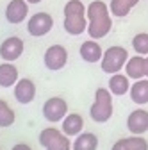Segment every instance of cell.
Instances as JSON below:
<instances>
[{
	"label": "cell",
	"instance_id": "cell-6",
	"mask_svg": "<svg viewBox=\"0 0 148 150\" xmlns=\"http://www.w3.org/2000/svg\"><path fill=\"white\" fill-rule=\"evenodd\" d=\"M23 54V41L18 36H11L7 40H4V43L0 45V57L4 61H16L20 55Z\"/></svg>",
	"mask_w": 148,
	"mask_h": 150
},
{
	"label": "cell",
	"instance_id": "cell-18",
	"mask_svg": "<svg viewBox=\"0 0 148 150\" xmlns=\"http://www.w3.org/2000/svg\"><path fill=\"white\" fill-rule=\"evenodd\" d=\"M98 148V138L93 132H80L75 136V141L71 145V150H97Z\"/></svg>",
	"mask_w": 148,
	"mask_h": 150
},
{
	"label": "cell",
	"instance_id": "cell-12",
	"mask_svg": "<svg viewBox=\"0 0 148 150\" xmlns=\"http://www.w3.org/2000/svg\"><path fill=\"white\" fill-rule=\"evenodd\" d=\"M84 129V120L79 112H71V115H66L63 118V132L66 136H79Z\"/></svg>",
	"mask_w": 148,
	"mask_h": 150
},
{
	"label": "cell",
	"instance_id": "cell-21",
	"mask_svg": "<svg viewBox=\"0 0 148 150\" xmlns=\"http://www.w3.org/2000/svg\"><path fill=\"white\" fill-rule=\"evenodd\" d=\"M14 120H16V115L11 109V105L0 98V127H11Z\"/></svg>",
	"mask_w": 148,
	"mask_h": 150
},
{
	"label": "cell",
	"instance_id": "cell-9",
	"mask_svg": "<svg viewBox=\"0 0 148 150\" xmlns=\"http://www.w3.org/2000/svg\"><path fill=\"white\" fill-rule=\"evenodd\" d=\"M111 29H113V20H111V14L95 18V20H89V23H87V34H89L91 40H100V38L107 36Z\"/></svg>",
	"mask_w": 148,
	"mask_h": 150
},
{
	"label": "cell",
	"instance_id": "cell-2",
	"mask_svg": "<svg viewBox=\"0 0 148 150\" xmlns=\"http://www.w3.org/2000/svg\"><path fill=\"white\" fill-rule=\"evenodd\" d=\"M127 61H128V52H127V48H123V47H109L104 52L102 61H100L102 71H105L109 75L118 73V71H121L125 68Z\"/></svg>",
	"mask_w": 148,
	"mask_h": 150
},
{
	"label": "cell",
	"instance_id": "cell-24",
	"mask_svg": "<svg viewBox=\"0 0 148 150\" xmlns=\"http://www.w3.org/2000/svg\"><path fill=\"white\" fill-rule=\"evenodd\" d=\"M47 150H71L70 136H66L64 132H61L57 138H55V139L47 146Z\"/></svg>",
	"mask_w": 148,
	"mask_h": 150
},
{
	"label": "cell",
	"instance_id": "cell-23",
	"mask_svg": "<svg viewBox=\"0 0 148 150\" xmlns=\"http://www.w3.org/2000/svg\"><path fill=\"white\" fill-rule=\"evenodd\" d=\"M86 6L80 0H70L64 6V16H79V14H86Z\"/></svg>",
	"mask_w": 148,
	"mask_h": 150
},
{
	"label": "cell",
	"instance_id": "cell-8",
	"mask_svg": "<svg viewBox=\"0 0 148 150\" xmlns=\"http://www.w3.org/2000/svg\"><path fill=\"white\" fill-rule=\"evenodd\" d=\"M127 129L130 130V134L143 136L148 130V111H144V109L132 111L127 118Z\"/></svg>",
	"mask_w": 148,
	"mask_h": 150
},
{
	"label": "cell",
	"instance_id": "cell-15",
	"mask_svg": "<svg viewBox=\"0 0 148 150\" xmlns=\"http://www.w3.org/2000/svg\"><path fill=\"white\" fill-rule=\"evenodd\" d=\"M109 91L113 93V95L116 97H121L125 95V93L130 91V82H128V75L125 73H113L111 75V79H109Z\"/></svg>",
	"mask_w": 148,
	"mask_h": 150
},
{
	"label": "cell",
	"instance_id": "cell-7",
	"mask_svg": "<svg viewBox=\"0 0 148 150\" xmlns=\"http://www.w3.org/2000/svg\"><path fill=\"white\" fill-rule=\"evenodd\" d=\"M29 14V2L27 0H11L6 7V18L9 23H22Z\"/></svg>",
	"mask_w": 148,
	"mask_h": 150
},
{
	"label": "cell",
	"instance_id": "cell-5",
	"mask_svg": "<svg viewBox=\"0 0 148 150\" xmlns=\"http://www.w3.org/2000/svg\"><path fill=\"white\" fill-rule=\"evenodd\" d=\"M54 27V18L48 13H36L29 18L27 23V30L30 36L34 38H41L45 34H48Z\"/></svg>",
	"mask_w": 148,
	"mask_h": 150
},
{
	"label": "cell",
	"instance_id": "cell-17",
	"mask_svg": "<svg viewBox=\"0 0 148 150\" xmlns=\"http://www.w3.org/2000/svg\"><path fill=\"white\" fill-rule=\"evenodd\" d=\"M16 82H18V68L9 61L0 64V88H11Z\"/></svg>",
	"mask_w": 148,
	"mask_h": 150
},
{
	"label": "cell",
	"instance_id": "cell-13",
	"mask_svg": "<svg viewBox=\"0 0 148 150\" xmlns=\"http://www.w3.org/2000/svg\"><path fill=\"white\" fill-rule=\"evenodd\" d=\"M64 30L71 36H79L87 30V16L79 14V16H64Z\"/></svg>",
	"mask_w": 148,
	"mask_h": 150
},
{
	"label": "cell",
	"instance_id": "cell-10",
	"mask_svg": "<svg viewBox=\"0 0 148 150\" xmlns=\"http://www.w3.org/2000/svg\"><path fill=\"white\" fill-rule=\"evenodd\" d=\"M34 97H36L34 82L30 79H18V82L14 84V98L20 104L27 105L34 100Z\"/></svg>",
	"mask_w": 148,
	"mask_h": 150
},
{
	"label": "cell",
	"instance_id": "cell-26",
	"mask_svg": "<svg viewBox=\"0 0 148 150\" xmlns=\"http://www.w3.org/2000/svg\"><path fill=\"white\" fill-rule=\"evenodd\" d=\"M127 145L130 150H148V141L139 134H132L130 138H127Z\"/></svg>",
	"mask_w": 148,
	"mask_h": 150
},
{
	"label": "cell",
	"instance_id": "cell-30",
	"mask_svg": "<svg viewBox=\"0 0 148 150\" xmlns=\"http://www.w3.org/2000/svg\"><path fill=\"white\" fill-rule=\"evenodd\" d=\"M27 2H29V4H39L41 0H27Z\"/></svg>",
	"mask_w": 148,
	"mask_h": 150
},
{
	"label": "cell",
	"instance_id": "cell-3",
	"mask_svg": "<svg viewBox=\"0 0 148 150\" xmlns=\"http://www.w3.org/2000/svg\"><path fill=\"white\" fill-rule=\"evenodd\" d=\"M43 63L50 71H59L68 63V50L63 45H52L43 55Z\"/></svg>",
	"mask_w": 148,
	"mask_h": 150
},
{
	"label": "cell",
	"instance_id": "cell-25",
	"mask_svg": "<svg viewBox=\"0 0 148 150\" xmlns=\"http://www.w3.org/2000/svg\"><path fill=\"white\" fill-rule=\"evenodd\" d=\"M61 134V130H57V129H54V127H48V129H43L41 132H39V145L41 146H48L55 138H57Z\"/></svg>",
	"mask_w": 148,
	"mask_h": 150
},
{
	"label": "cell",
	"instance_id": "cell-4",
	"mask_svg": "<svg viewBox=\"0 0 148 150\" xmlns=\"http://www.w3.org/2000/svg\"><path fill=\"white\" fill-rule=\"evenodd\" d=\"M68 115V104L61 97H52L43 104V116L50 123H57Z\"/></svg>",
	"mask_w": 148,
	"mask_h": 150
},
{
	"label": "cell",
	"instance_id": "cell-14",
	"mask_svg": "<svg viewBox=\"0 0 148 150\" xmlns=\"http://www.w3.org/2000/svg\"><path fill=\"white\" fill-rule=\"evenodd\" d=\"M125 71L128 75V79H134V81H139V79L146 77V73H144V57L141 54L134 55V57H128V61L125 64Z\"/></svg>",
	"mask_w": 148,
	"mask_h": 150
},
{
	"label": "cell",
	"instance_id": "cell-28",
	"mask_svg": "<svg viewBox=\"0 0 148 150\" xmlns=\"http://www.w3.org/2000/svg\"><path fill=\"white\" fill-rule=\"evenodd\" d=\"M11 150H32V148H30L27 143H16V145H14Z\"/></svg>",
	"mask_w": 148,
	"mask_h": 150
},
{
	"label": "cell",
	"instance_id": "cell-20",
	"mask_svg": "<svg viewBox=\"0 0 148 150\" xmlns=\"http://www.w3.org/2000/svg\"><path fill=\"white\" fill-rule=\"evenodd\" d=\"M109 7L105 2H102V0H95V2H91L86 9V16L87 20H95V18H100V16H105L109 14Z\"/></svg>",
	"mask_w": 148,
	"mask_h": 150
},
{
	"label": "cell",
	"instance_id": "cell-1",
	"mask_svg": "<svg viewBox=\"0 0 148 150\" xmlns=\"http://www.w3.org/2000/svg\"><path fill=\"white\" fill-rule=\"evenodd\" d=\"M89 116L97 123H105L113 116V93L109 88H98L95 91V102L89 109Z\"/></svg>",
	"mask_w": 148,
	"mask_h": 150
},
{
	"label": "cell",
	"instance_id": "cell-29",
	"mask_svg": "<svg viewBox=\"0 0 148 150\" xmlns=\"http://www.w3.org/2000/svg\"><path fill=\"white\" fill-rule=\"evenodd\" d=\"M144 73H146V77H148V55L144 57Z\"/></svg>",
	"mask_w": 148,
	"mask_h": 150
},
{
	"label": "cell",
	"instance_id": "cell-19",
	"mask_svg": "<svg viewBox=\"0 0 148 150\" xmlns=\"http://www.w3.org/2000/svg\"><path fill=\"white\" fill-rule=\"evenodd\" d=\"M137 2L139 0H111V6H109L111 14H114L118 18H123V16H127L130 13V9L134 6H137Z\"/></svg>",
	"mask_w": 148,
	"mask_h": 150
},
{
	"label": "cell",
	"instance_id": "cell-16",
	"mask_svg": "<svg viewBox=\"0 0 148 150\" xmlns=\"http://www.w3.org/2000/svg\"><path fill=\"white\" fill-rule=\"evenodd\" d=\"M130 100L136 102L137 105H144L148 104V79H139L130 86Z\"/></svg>",
	"mask_w": 148,
	"mask_h": 150
},
{
	"label": "cell",
	"instance_id": "cell-11",
	"mask_svg": "<svg viewBox=\"0 0 148 150\" xmlns=\"http://www.w3.org/2000/svg\"><path fill=\"white\" fill-rule=\"evenodd\" d=\"M79 54H80V57H82L86 63H98V61H102V55H104L100 45H98L95 40L84 41V43L80 45V48H79Z\"/></svg>",
	"mask_w": 148,
	"mask_h": 150
},
{
	"label": "cell",
	"instance_id": "cell-27",
	"mask_svg": "<svg viewBox=\"0 0 148 150\" xmlns=\"http://www.w3.org/2000/svg\"><path fill=\"white\" fill-rule=\"evenodd\" d=\"M111 150H130V148H128V145H127V138L118 139V141L113 145V148H111Z\"/></svg>",
	"mask_w": 148,
	"mask_h": 150
},
{
	"label": "cell",
	"instance_id": "cell-22",
	"mask_svg": "<svg viewBox=\"0 0 148 150\" xmlns=\"http://www.w3.org/2000/svg\"><path fill=\"white\" fill-rule=\"evenodd\" d=\"M132 48L136 54L148 55V32H139L132 38Z\"/></svg>",
	"mask_w": 148,
	"mask_h": 150
}]
</instances>
